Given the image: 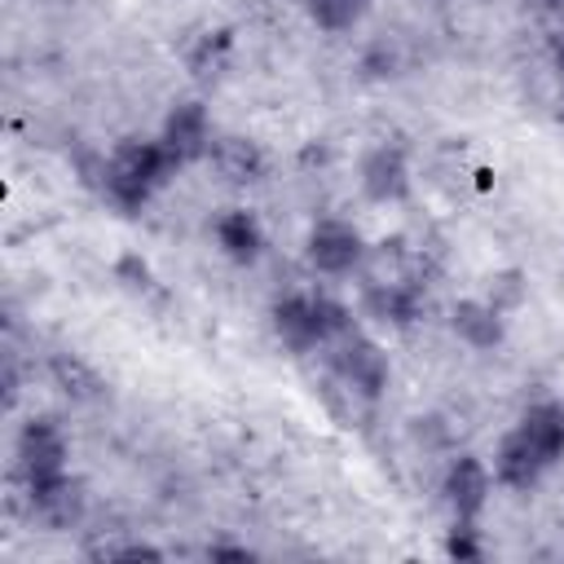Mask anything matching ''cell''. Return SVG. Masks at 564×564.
I'll use <instances>...</instances> for the list:
<instances>
[{"label":"cell","mask_w":564,"mask_h":564,"mask_svg":"<svg viewBox=\"0 0 564 564\" xmlns=\"http://www.w3.org/2000/svg\"><path fill=\"white\" fill-rule=\"evenodd\" d=\"M176 172V159L163 150V141H145V137H132L123 145H115L110 159H101L97 176H101V194L119 207V212H141L154 189Z\"/></svg>","instance_id":"6da1fadb"},{"label":"cell","mask_w":564,"mask_h":564,"mask_svg":"<svg viewBox=\"0 0 564 564\" xmlns=\"http://www.w3.org/2000/svg\"><path fill=\"white\" fill-rule=\"evenodd\" d=\"M273 330L291 352H313L352 330V317L330 295H286L273 304Z\"/></svg>","instance_id":"7a4b0ae2"},{"label":"cell","mask_w":564,"mask_h":564,"mask_svg":"<svg viewBox=\"0 0 564 564\" xmlns=\"http://www.w3.org/2000/svg\"><path fill=\"white\" fill-rule=\"evenodd\" d=\"M330 348V375L348 388V392H357L361 401H375L383 388H388V352L375 344V339H366L361 330H344L335 344H326Z\"/></svg>","instance_id":"3957f363"},{"label":"cell","mask_w":564,"mask_h":564,"mask_svg":"<svg viewBox=\"0 0 564 564\" xmlns=\"http://www.w3.org/2000/svg\"><path fill=\"white\" fill-rule=\"evenodd\" d=\"M159 141H163V150L176 159V167L207 159V150H212V141H216L207 106H203V101H176V106L167 110L163 128H159Z\"/></svg>","instance_id":"277c9868"},{"label":"cell","mask_w":564,"mask_h":564,"mask_svg":"<svg viewBox=\"0 0 564 564\" xmlns=\"http://www.w3.org/2000/svg\"><path fill=\"white\" fill-rule=\"evenodd\" d=\"M304 256H308V264H313L317 273L339 278V273L361 269V260H366V242H361L357 225H348V220H317V225L308 229V247H304Z\"/></svg>","instance_id":"5b68a950"},{"label":"cell","mask_w":564,"mask_h":564,"mask_svg":"<svg viewBox=\"0 0 564 564\" xmlns=\"http://www.w3.org/2000/svg\"><path fill=\"white\" fill-rule=\"evenodd\" d=\"M26 485V502H31V516L48 529H70L79 524L84 516V485L66 471L57 476H44V480H22Z\"/></svg>","instance_id":"8992f818"},{"label":"cell","mask_w":564,"mask_h":564,"mask_svg":"<svg viewBox=\"0 0 564 564\" xmlns=\"http://www.w3.org/2000/svg\"><path fill=\"white\" fill-rule=\"evenodd\" d=\"M18 471L22 480H44L66 471V436L53 419H31L18 432Z\"/></svg>","instance_id":"52a82bcc"},{"label":"cell","mask_w":564,"mask_h":564,"mask_svg":"<svg viewBox=\"0 0 564 564\" xmlns=\"http://www.w3.org/2000/svg\"><path fill=\"white\" fill-rule=\"evenodd\" d=\"M489 489H494V471L471 458V454H458L449 467H445V480H441V494L449 502V511L458 520H476L489 502Z\"/></svg>","instance_id":"ba28073f"},{"label":"cell","mask_w":564,"mask_h":564,"mask_svg":"<svg viewBox=\"0 0 564 564\" xmlns=\"http://www.w3.org/2000/svg\"><path fill=\"white\" fill-rule=\"evenodd\" d=\"M361 194L370 203H401L410 194V163L401 145H375L361 159Z\"/></svg>","instance_id":"9c48e42d"},{"label":"cell","mask_w":564,"mask_h":564,"mask_svg":"<svg viewBox=\"0 0 564 564\" xmlns=\"http://www.w3.org/2000/svg\"><path fill=\"white\" fill-rule=\"evenodd\" d=\"M546 467H551V463L538 454V445H533L520 427H511V432L498 441V449H494V480L507 485V489H533Z\"/></svg>","instance_id":"30bf717a"},{"label":"cell","mask_w":564,"mask_h":564,"mask_svg":"<svg viewBox=\"0 0 564 564\" xmlns=\"http://www.w3.org/2000/svg\"><path fill=\"white\" fill-rule=\"evenodd\" d=\"M203 163H207V167L216 172V181H225V185H251V181L264 176V154H260V145L247 141V137H238V132L216 137Z\"/></svg>","instance_id":"8fae6325"},{"label":"cell","mask_w":564,"mask_h":564,"mask_svg":"<svg viewBox=\"0 0 564 564\" xmlns=\"http://www.w3.org/2000/svg\"><path fill=\"white\" fill-rule=\"evenodd\" d=\"M449 326H454V335H458L467 348L489 352V348H498L502 335H507V313L494 308L485 295H471V300H458V304L449 308Z\"/></svg>","instance_id":"7c38bea8"},{"label":"cell","mask_w":564,"mask_h":564,"mask_svg":"<svg viewBox=\"0 0 564 564\" xmlns=\"http://www.w3.org/2000/svg\"><path fill=\"white\" fill-rule=\"evenodd\" d=\"M212 234H216V247H220L234 264H251V260L264 251V229H260L256 212H247V207H225V212L216 216Z\"/></svg>","instance_id":"4fadbf2b"},{"label":"cell","mask_w":564,"mask_h":564,"mask_svg":"<svg viewBox=\"0 0 564 564\" xmlns=\"http://www.w3.org/2000/svg\"><path fill=\"white\" fill-rule=\"evenodd\" d=\"M361 304L379 322L410 326L423 313V286H410V282H361Z\"/></svg>","instance_id":"5bb4252c"},{"label":"cell","mask_w":564,"mask_h":564,"mask_svg":"<svg viewBox=\"0 0 564 564\" xmlns=\"http://www.w3.org/2000/svg\"><path fill=\"white\" fill-rule=\"evenodd\" d=\"M516 427L538 445V454H542L546 463L564 458V405H560V401H533V405L520 414Z\"/></svg>","instance_id":"9a60e30c"},{"label":"cell","mask_w":564,"mask_h":564,"mask_svg":"<svg viewBox=\"0 0 564 564\" xmlns=\"http://www.w3.org/2000/svg\"><path fill=\"white\" fill-rule=\"evenodd\" d=\"M229 48H234V35L225 26H203L185 40V66L198 75V79H212L225 70L229 62Z\"/></svg>","instance_id":"2e32d148"},{"label":"cell","mask_w":564,"mask_h":564,"mask_svg":"<svg viewBox=\"0 0 564 564\" xmlns=\"http://www.w3.org/2000/svg\"><path fill=\"white\" fill-rule=\"evenodd\" d=\"M48 375H53V383H57L70 401H93V397H101V375H97L79 352H53V357H48Z\"/></svg>","instance_id":"e0dca14e"},{"label":"cell","mask_w":564,"mask_h":564,"mask_svg":"<svg viewBox=\"0 0 564 564\" xmlns=\"http://www.w3.org/2000/svg\"><path fill=\"white\" fill-rule=\"evenodd\" d=\"M308 18L322 26V31H348L361 22V13L370 9V0H304Z\"/></svg>","instance_id":"ac0fdd59"},{"label":"cell","mask_w":564,"mask_h":564,"mask_svg":"<svg viewBox=\"0 0 564 564\" xmlns=\"http://www.w3.org/2000/svg\"><path fill=\"white\" fill-rule=\"evenodd\" d=\"M485 300H489L494 308L511 313V308L524 300V278H520L516 269H502V273H494V278H489V291H485Z\"/></svg>","instance_id":"d6986e66"},{"label":"cell","mask_w":564,"mask_h":564,"mask_svg":"<svg viewBox=\"0 0 564 564\" xmlns=\"http://www.w3.org/2000/svg\"><path fill=\"white\" fill-rule=\"evenodd\" d=\"M445 555H454V560H480L485 555V546L476 538V520H458L454 516V529L445 538Z\"/></svg>","instance_id":"ffe728a7"},{"label":"cell","mask_w":564,"mask_h":564,"mask_svg":"<svg viewBox=\"0 0 564 564\" xmlns=\"http://www.w3.org/2000/svg\"><path fill=\"white\" fill-rule=\"evenodd\" d=\"M119 278H123L128 286H150V264H145L141 256H123V260H119Z\"/></svg>","instance_id":"44dd1931"},{"label":"cell","mask_w":564,"mask_h":564,"mask_svg":"<svg viewBox=\"0 0 564 564\" xmlns=\"http://www.w3.org/2000/svg\"><path fill=\"white\" fill-rule=\"evenodd\" d=\"M551 62H555V70L564 75V31L555 35V44H551Z\"/></svg>","instance_id":"7402d4cb"},{"label":"cell","mask_w":564,"mask_h":564,"mask_svg":"<svg viewBox=\"0 0 564 564\" xmlns=\"http://www.w3.org/2000/svg\"><path fill=\"white\" fill-rule=\"evenodd\" d=\"M529 4H533V9H546V13H551V9H564V0H529Z\"/></svg>","instance_id":"603a6c76"}]
</instances>
